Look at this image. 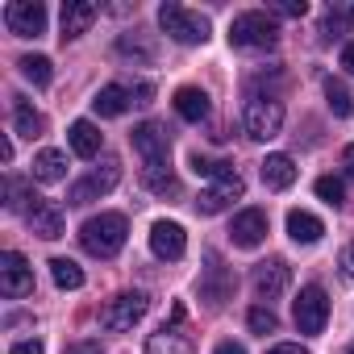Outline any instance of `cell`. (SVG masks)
I'll return each mask as SVG.
<instances>
[{
	"instance_id": "4",
	"label": "cell",
	"mask_w": 354,
	"mask_h": 354,
	"mask_svg": "<svg viewBox=\"0 0 354 354\" xmlns=\"http://www.w3.org/2000/svg\"><path fill=\"white\" fill-rule=\"evenodd\" d=\"M242 125L254 142H267L283 129V104L275 96H250L246 100V113H242Z\"/></svg>"
},
{
	"instance_id": "18",
	"label": "cell",
	"mask_w": 354,
	"mask_h": 354,
	"mask_svg": "<svg viewBox=\"0 0 354 354\" xmlns=\"http://www.w3.org/2000/svg\"><path fill=\"white\" fill-rule=\"evenodd\" d=\"M263 184L271 192H283V188L296 184V162H292V154H267L263 158Z\"/></svg>"
},
{
	"instance_id": "40",
	"label": "cell",
	"mask_w": 354,
	"mask_h": 354,
	"mask_svg": "<svg viewBox=\"0 0 354 354\" xmlns=\"http://www.w3.org/2000/svg\"><path fill=\"white\" fill-rule=\"evenodd\" d=\"M133 96H138V104H146V100L154 96V84H138V88H133Z\"/></svg>"
},
{
	"instance_id": "35",
	"label": "cell",
	"mask_w": 354,
	"mask_h": 354,
	"mask_svg": "<svg viewBox=\"0 0 354 354\" xmlns=\"http://www.w3.org/2000/svg\"><path fill=\"white\" fill-rule=\"evenodd\" d=\"M337 267H342V275H346V279H354V242L337 254Z\"/></svg>"
},
{
	"instance_id": "7",
	"label": "cell",
	"mask_w": 354,
	"mask_h": 354,
	"mask_svg": "<svg viewBox=\"0 0 354 354\" xmlns=\"http://www.w3.org/2000/svg\"><path fill=\"white\" fill-rule=\"evenodd\" d=\"M292 317H296V329L300 333H321L325 321H329V296H325V288H317V283L300 288Z\"/></svg>"
},
{
	"instance_id": "2",
	"label": "cell",
	"mask_w": 354,
	"mask_h": 354,
	"mask_svg": "<svg viewBox=\"0 0 354 354\" xmlns=\"http://www.w3.org/2000/svg\"><path fill=\"white\" fill-rule=\"evenodd\" d=\"M230 42L242 46V50H271V46L279 42V26H275V17L250 9V13H238V17H234Z\"/></svg>"
},
{
	"instance_id": "21",
	"label": "cell",
	"mask_w": 354,
	"mask_h": 354,
	"mask_svg": "<svg viewBox=\"0 0 354 354\" xmlns=\"http://www.w3.org/2000/svg\"><path fill=\"white\" fill-rule=\"evenodd\" d=\"M321 234H325L321 217H313V213H304V209H292V213H288V238H292V242L313 246V242H321Z\"/></svg>"
},
{
	"instance_id": "44",
	"label": "cell",
	"mask_w": 354,
	"mask_h": 354,
	"mask_svg": "<svg viewBox=\"0 0 354 354\" xmlns=\"http://www.w3.org/2000/svg\"><path fill=\"white\" fill-rule=\"evenodd\" d=\"M346 354H354V346H350V350H346Z\"/></svg>"
},
{
	"instance_id": "43",
	"label": "cell",
	"mask_w": 354,
	"mask_h": 354,
	"mask_svg": "<svg viewBox=\"0 0 354 354\" xmlns=\"http://www.w3.org/2000/svg\"><path fill=\"white\" fill-rule=\"evenodd\" d=\"M0 158L13 162V142H9V138H0Z\"/></svg>"
},
{
	"instance_id": "9",
	"label": "cell",
	"mask_w": 354,
	"mask_h": 354,
	"mask_svg": "<svg viewBox=\"0 0 354 354\" xmlns=\"http://www.w3.org/2000/svg\"><path fill=\"white\" fill-rule=\"evenodd\" d=\"M0 292H5L9 300H21V296L34 292V271H30L26 254H17V250L0 254Z\"/></svg>"
},
{
	"instance_id": "41",
	"label": "cell",
	"mask_w": 354,
	"mask_h": 354,
	"mask_svg": "<svg viewBox=\"0 0 354 354\" xmlns=\"http://www.w3.org/2000/svg\"><path fill=\"white\" fill-rule=\"evenodd\" d=\"M213 354H246V346H238V342H221Z\"/></svg>"
},
{
	"instance_id": "42",
	"label": "cell",
	"mask_w": 354,
	"mask_h": 354,
	"mask_svg": "<svg viewBox=\"0 0 354 354\" xmlns=\"http://www.w3.org/2000/svg\"><path fill=\"white\" fill-rule=\"evenodd\" d=\"M342 67L354 75V42H350V46H342Z\"/></svg>"
},
{
	"instance_id": "13",
	"label": "cell",
	"mask_w": 354,
	"mask_h": 354,
	"mask_svg": "<svg viewBox=\"0 0 354 354\" xmlns=\"http://www.w3.org/2000/svg\"><path fill=\"white\" fill-rule=\"evenodd\" d=\"M288 279H292V271H288V263H279V259H271V263H259L254 267V275H250V288H254V296L259 300H279L283 292H288Z\"/></svg>"
},
{
	"instance_id": "26",
	"label": "cell",
	"mask_w": 354,
	"mask_h": 354,
	"mask_svg": "<svg viewBox=\"0 0 354 354\" xmlns=\"http://www.w3.org/2000/svg\"><path fill=\"white\" fill-rule=\"evenodd\" d=\"M142 180H146V188H150V192H158V196H175V192H180L171 162H162V167H142Z\"/></svg>"
},
{
	"instance_id": "24",
	"label": "cell",
	"mask_w": 354,
	"mask_h": 354,
	"mask_svg": "<svg viewBox=\"0 0 354 354\" xmlns=\"http://www.w3.org/2000/svg\"><path fill=\"white\" fill-rule=\"evenodd\" d=\"M67 142H71V150H75L80 158H96V154H100V129H96L92 121H75V125L67 129Z\"/></svg>"
},
{
	"instance_id": "15",
	"label": "cell",
	"mask_w": 354,
	"mask_h": 354,
	"mask_svg": "<svg viewBox=\"0 0 354 354\" xmlns=\"http://www.w3.org/2000/svg\"><path fill=\"white\" fill-rule=\"evenodd\" d=\"M26 221H30V230H34L38 238H46V242L63 238V209H59L55 201L34 196V201H30V209H26Z\"/></svg>"
},
{
	"instance_id": "8",
	"label": "cell",
	"mask_w": 354,
	"mask_h": 354,
	"mask_svg": "<svg viewBox=\"0 0 354 354\" xmlns=\"http://www.w3.org/2000/svg\"><path fill=\"white\" fill-rule=\"evenodd\" d=\"M5 26L17 38H38V34H46V5H38V0H9Z\"/></svg>"
},
{
	"instance_id": "19",
	"label": "cell",
	"mask_w": 354,
	"mask_h": 354,
	"mask_svg": "<svg viewBox=\"0 0 354 354\" xmlns=\"http://www.w3.org/2000/svg\"><path fill=\"white\" fill-rule=\"evenodd\" d=\"M96 13L100 9L92 5V0H71V5H63V42L88 34V26L96 21Z\"/></svg>"
},
{
	"instance_id": "20",
	"label": "cell",
	"mask_w": 354,
	"mask_h": 354,
	"mask_svg": "<svg viewBox=\"0 0 354 354\" xmlns=\"http://www.w3.org/2000/svg\"><path fill=\"white\" fill-rule=\"evenodd\" d=\"M129 104H138V100H133V88H121V84H104V88L96 92V100H92V109H96L100 117H121Z\"/></svg>"
},
{
	"instance_id": "27",
	"label": "cell",
	"mask_w": 354,
	"mask_h": 354,
	"mask_svg": "<svg viewBox=\"0 0 354 354\" xmlns=\"http://www.w3.org/2000/svg\"><path fill=\"white\" fill-rule=\"evenodd\" d=\"M17 67H21V75H26L34 88H46V84L55 80V67H50V59H46V55H26Z\"/></svg>"
},
{
	"instance_id": "14",
	"label": "cell",
	"mask_w": 354,
	"mask_h": 354,
	"mask_svg": "<svg viewBox=\"0 0 354 354\" xmlns=\"http://www.w3.org/2000/svg\"><path fill=\"white\" fill-rule=\"evenodd\" d=\"M150 250H154L158 259H167V263L184 259V250H188L184 225H175V221H154V225H150Z\"/></svg>"
},
{
	"instance_id": "28",
	"label": "cell",
	"mask_w": 354,
	"mask_h": 354,
	"mask_svg": "<svg viewBox=\"0 0 354 354\" xmlns=\"http://www.w3.org/2000/svg\"><path fill=\"white\" fill-rule=\"evenodd\" d=\"M50 275H55V283H59L63 292L84 288V267H80V263H71V259H50Z\"/></svg>"
},
{
	"instance_id": "1",
	"label": "cell",
	"mask_w": 354,
	"mask_h": 354,
	"mask_svg": "<svg viewBox=\"0 0 354 354\" xmlns=\"http://www.w3.org/2000/svg\"><path fill=\"white\" fill-rule=\"evenodd\" d=\"M125 217L121 213H100V217H88L84 230H80V246L92 254V259H113L121 246H125Z\"/></svg>"
},
{
	"instance_id": "5",
	"label": "cell",
	"mask_w": 354,
	"mask_h": 354,
	"mask_svg": "<svg viewBox=\"0 0 354 354\" xmlns=\"http://www.w3.org/2000/svg\"><path fill=\"white\" fill-rule=\"evenodd\" d=\"M146 308H150L146 292H121V296H113V300L100 308V325L113 329V333H125V329H133V325L146 317Z\"/></svg>"
},
{
	"instance_id": "33",
	"label": "cell",
	"mask_w": 354,
	"mask_h": 354,
	"mask_svg": "<svg viewBox=\"0 0 354 354\" xmlns=\"http://www.w3.org/2000/svg\"><path fill=\"white\" fill-rule=\"evenodd\" d=\"M317 196L325 205H342L346 201V188H342V180H333V175H321V180H317Z\"/></svg>"
},
{
	"instance_id": "36",
	"label": "cell",
	"mask_w": 354,
	"mask_h": 354,
	"mask_svg": "<svg viewBox=\"0 0 354 354\" xmlns=\"http://www.w3.org/2000/svg\"><path fill=\"white\" fill-rule=\"evenodd\" d=\"M63 354H100V342H75V346H67Z\"/></svg>"
},
{
	"instance_id": "12",
	"label": "cell",
	"mask_w": 354,
	"mask_h": 354,
	"mask_svg": "<svg viewBox=\"0 0 354 354\" xmlns=\"http://www.w3.org/2000/svg\"><path fill=\"white\" fill-rule=\"evenodd\" d=\"M133 150L142 154V162H146V167H162V162H167V154H171L167 129H162L158 121L138 125V129H133Z\"/></svg>"
},
{
	"instance_id": "32",
	"label": "cell",
	"mask_w": 354,
	"mask_h": 354,
	"mask_svg": "<svg viewBox=\"0 0 354 354\" xmlns=\"http://www.w3.org/2000/svg\"><path fill=\"white\" fill-rule=\"evenodd\" d=\"M246 321H250V329H254V333H263V337L279 329V317H275V313H271L267 304H254V308L246 313Z\"/></svg>"
},
{
	"instance_id": "11",
	"label": "cell",
	"mask_w": 354,
	"mask_h": 354,
	"mask_svg": "<svg viewBox=\"0 0 354 354\" xmlns=\"http://www.w3.org/2000/svg\"><path fill=\"white\" fill-rule=\"evenodd\" d=\"M205 275H201V296L209 300V304H225L230 296H234V271L221 263V254L217 250H209L205 254Z\"/></svg>"
},
{
	"instance_id": "39",
	"label": "cell",
	"mask_w": 354,
	"mask_h": 354,
	"mask_svg": "<svg viewBox=\"0 0 354 354\" xmlns=\"http://www.w3.org/2000/svg\"><path fill=\"white\" fill-rule=\"evenodd\" d=\"M342 167H346V180H354V146L342 150Z\"/></svg>"
},
{
	"instance_id": "10",
	"label": "cell",
	"mask_w": 354,
	"mask_h": 354,
	"mask_svg": "<svg viewBox=\"0 0 354 354\" xmlns=\"http://www.w3.org/2000/svg\"><path fill=\"white\" fill-rule=\"evenodd\" d=\"M242 192H246V184H242V175L238 171H230V175H221V180H213L205 192H201V201H196V209L201 213H225L234 201H242Z\"/></svg>"
},
{
	"instance_id": "37",
	"label": "cell",
	"mask_w": 354,
	"mask_h": 354,
	"mask_svg": "<svg viewBox=\"0 0 354 354\" xmlns=\"http://www.w3.org/2000/svg\"><path fill=\"white\" fill-rule=\"evenodd\" d=\"M9 354H46V350H42V342H17Z\"/></svg>"
},
{
	"instance_id": "29",
	"label": "cell",
	"mask_w": 354,
	"mask_h": 354,
	"mask_svg": "<svg viewBox=\"0 0 354 354\" xmlns=\"http://www.w3.org/2000/svg\"><path fill=\"white\" fill-rule=\"evenodd\" d=\"M325 104H329L333 117H350V113H354V96H350L346 84H337V80H325Z\"/></svg>"
},
{
	"instance_id": "6",
	"label": "cell",
	"mask_w": 354,
	"mask_h": 354,
	"mask_svg": "<svg viewBox=\"0 0 354 354\" xmlns=\"http://www.w3.org/2000/svg\"><path fill=\"white\" fill-rule=\"evenodd\" d=\"M117 180H121V162H117V158H104V167H96L92 175H84L80 184H71L67 205H92V201L109 196V192L117 188Z\"/></svg>"
},
{
	"instance_id": "23",
	"label": "cell",
	"mask_w": 354,
	"mask_h": 354,
	"mask_svg": "<svg viewBox=\"0 0 354 354\" xmlns=\"http://www.w3.org/2000/svg\"><path fill=\"white\" fill-rule=\"evenodd\" d=\"M175 113H180L184 121H192V125H201L209 117V96L201 88H180L175 92Z\"/></svg>"
},
{
	"instance_id": "38",
	"label": "cell",
	"mask_w": 354,
	"mask_h": 354,
	"mask_svg": "<svg viewBox=\"0 0 354 354\" xmlns=\"http://www.w3.org/2000/svg\"><path fill=\"white\" fill-rule=\"evenodd\" d=\"M267 354H308L304 346H296V342H279V346H271Z\"/></svg>"
},
{
	"instance_id": "22",
	"label": "cell",
	"mask_w": 354,
	"mask_h": 354,
	"mask_svg": "<svg viewBox=\"0 0 354 354\" xmlns=\"http://www.w3.org/2000/svg\"><path fill=\"white\" fill-rule=\"evenodd\" d=\"M34 180H42V184L67 180V154L63 150H38L34 154Z\"/></svg>"
},
{
	"instance_id": "3",
	"label": "cell",
	"mask_w": 354,
	"mask_h": 354,
	"mask_svg": "<svg viewBox=\"0 0 354 354\" xmlns=\"http://www.w3.org/2000/svg\"><path fill=\"white\" fill-rule=\"evenodd\" d=\"M158 26L184 46H201L209 42V17L196 13V9H184V5H162L158 9Z\"/></svg>"
},
{
	"instance_id": "17",
	"label": "cell",
	"mask_w": 354,
	"mask_h": 354,
	"mask_svg": "<svg viewBox=\"0 0 354 354\" xmlns=\"http://www.w3.org/2000/svg\"><path fill=\"white\" fill-rule=\"evenodd\" d=\"M184 321V304H175V313H171V325H162L150 342H146V354H192V342L175 329Z\"/></svg>"
},
{
	"instance_id": "34",
	"label": "cell",
	"mask_w": 354,
	"mask_h": 354,
	"mask_svg": "<svg viewBox=\"0 0 354 354\" xmlns=\"http://www.w3.org/2000/svg\"><path fill=\"white\" fill-rule=\"evenodd\" d=\"M279 17H304L308 13V5H304V0H279V5H271Z\"/></svg>"
},
{
	"instance_id": "30",
	"label": "cell",
	"mask_w": 354,
	"mask_h": 354,
	"mask_svg": "<svg viewBox=\"0 0 354 354\" xmlns=\"http://www.w3.org/2000/svg\"><path fill=\"white\" fill-rule=\"evenodd\" d=\"M234 162L225 158H209V154H192V175L196 180H221V175H230Z\"/></svg>"
},
{
	"instance_id": "31",
	"label": "cell",
	"mask_w": 354,
	"mask_h": 354,
	"mask_svg": "<svg viewBox=\"0 0 354 354\" xmlns=\"http://www.w3.org/2000/svg\"><path fill=\"white\" fill-rule=\"evenodd\" d=\"M350 26H354V5H329V13H325V26H321V30H325L329 38H342Z\"/></svg>"
},
{
	"instance_id": "25",
	"label": "cell",
	"mask_w": 354,
	"mask_h": 354,
	"mask_svg": "<svg viewBox=\"0 0 354 354\" xmlns=\"http://www.w3.org/2000/svg\"><path fill=\"white\" fill-rule=\"evenodd\" d=\"M13 125H17L21 138H42V129H46L42 113H38L30 100H21V96H13Z\"/></svg>"
},
{
	"instance_id": "16",
	"label": "cell",
	"mask_w": 354,
	"mask_h": 354,
	"mask_svg": "<svg viewBox=\"0 0 354 354\" xmlns=\"http://www.w3.org/2000/svg\"><path fill=\"white\" fill-rule=\"evenodd\" d=\"M230 238H234V246L254 250V246L267 238V213H263V209H242V213L234 217V225H230Z\"/></svg>"
}]
</instances>
